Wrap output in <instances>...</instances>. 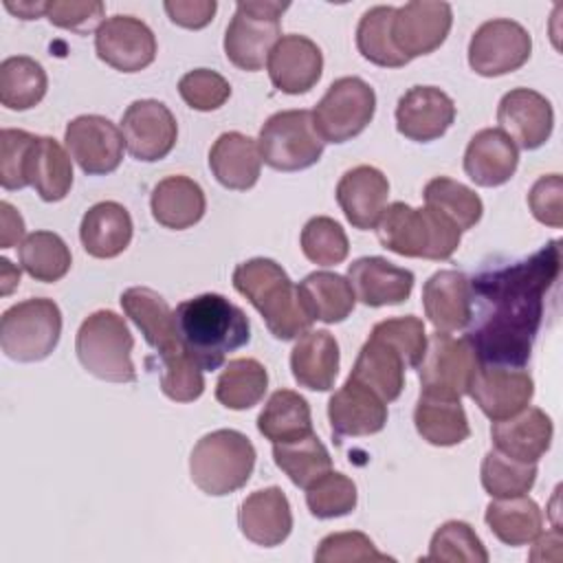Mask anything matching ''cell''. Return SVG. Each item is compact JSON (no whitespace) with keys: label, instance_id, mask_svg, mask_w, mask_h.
<instances>
[{"label":"cell","instance_id":"cell-1","mask_svg":"<svg viewBox=\"0 0 563 563\" xmlns=\"http://www.w3.org/2000/svg\"><path fill=\"white\" fill-rule=\"evenodd\" d=\"M561 249L550 240L526 260L479 271L471 279L475 325L466 339L479 365L523 367L543 319V299L559 279Z\"/></svg>","mask_w":563,"mask_h":563},{"label":"cell","instance_id":"cell-2","mask_svg":"<svg viewBox=\"0 0 563 563\" xmlns=\"http://www.w3.org/2000/svg\"><path fill=\"white\" fill-rule=\"evenodd\" d=\"M174 319L183 347L202 372L218 369L231 352L251 341V323L244 310L218 292L180 301Z\"/></svg>","mask_w":563,"mask_h":563},{"label":"cell","instance_id":"cell-3","mask_svg":"<svg viewBox=\"0 0 563 563\" xmlns=\"http://www.w3.org/2000/svg\"><path fill=\"white\" fill-rule=\"evenodd\" d=\"M233 288L262 314L275 339L292 341L310 330L312 319L301 306L299 290L275 260L253 257L238 264Z\"/></svg>","mask_w":563,"mask_h":563},{"label":"cell","instance_id":"cell-4","mask_svg":"<svg viewBox=\"0 0 563 563\" xmlns=\"http://www.w3.org/2000/svg\"><path fill=\"white\" fill-rule=\"evenodd\" d=\"M376 238L396 255L440 262L457 251L462 231L427 205L413 209L405 202H391L376 224Z\"/></svg>","mask_w":563,"mask_h":563},{"label":"cell","instance_id":"cell-5","mask_svg":"<svg viewBox=\"0 0 563 563\" xmlns=\"http://www.w3.org/2000/svg\"><path fill=\"white\" fill-rule=\"evenodd\" d=\"M253 442L235 429H218L202 435L189 455L191 482L211 497L240 490L255 468Z\"/></svg>","mask_w":563,"mask_h":563},{"label":"cell","instance_id":"cell-6","mask_svg":"<svg viewBox=\"0 0 563 563\" xmlns=\"http://www.w3.org/2000/svg\"><path fill=\"white\" fill-rule=\"evenodd\" d=\"M134 336L123 317L112 310L88 314L75 336V352L81 367L108 383H134L132 363Z\"/></svg>","mask_w":563,"mask_h":563},{"label":"cell","instance_id":"cell-7","mask_svg":"<svg viewBox=\"0 0 563 563\" xmlns=\"http://www.w3.org/2000/svg\"><path fill=\"white\" fill-rule=\"evenodd\" d=\"M62 334V310L48 297L13 303L0 319L2 352L18 363H37L51 356Z\"/></svg>","mask_w":563,"mask_h":563},{"label":"cell","instance_id":"cell-8","mask_svg":"<svg viewBox=\"0 0 563 563\" xmlns=\"http://www.w3.org/2000/svg\"><path fill=\"white\" fill-rule=\"evenodd\" d=\"M288 2L246 0L235 4V13L224 31V55L240 70L264 68L271 48L282 37L279 18Z\"/></svg>","mask_w":563,"mask_h":563},{"label":"cell","instance_id":"cell-9","mask_svg":"<svg viewBox=\"0 0 563 563\" xmlns=\"http://www.w3.org/2000/svg\"><path fill=\"white\" fill-rule=\"evenodd\" d=\"M257 150L268 167L299 172L319 163L323 141L314 130L310 110H282L264 121Z\"/></svg>","mask_w":563,"mask_h":563},{"label":"cell","instance_id":"cell-10","mask_svg":"<svg viewBox=\"0 0 563 563\" xmlns=\"http://www.w3.org/2000/svg\"><path fill=\"white\" fill-rule=\"evenodd\" d=\"M477 369L479 361L466 336L435 330L418 363L420 394L460 400L468 394Z\"/></svg>","mask_w":563,"mask_h":563},{"label":"cell","instance_id":"cell-11","mask_svg":"<svg viewBox=\"0 0 563 563\" xmlns=\"http://www.w3.org/2000/svg\"><path fill=\"white\" fill-rule=\"evenodd\" d=\"M376 92L361 77L334 79L312 110V123L323 143H345L374 119Z\"/></svg>","mask_w":563,"mask_h":563},{"label":"cell","instance_id":"cell-12","mask_svg":"<svg viewBox=\"0 0 563 563\" xmlns=\"http://www.w3.org/2000/svg\"><path fill=\"white\" fill-rule=\"evenodd\" d=\"M532 53L530 33L515 20L495 18L475 29L468 42V66L482 77L519 70Z\"/></svg>","mask_w":563,"mask_h":563},{"label":"cell","instance_id":"cell-13","mask_svg":"<svg viewBox=\"0 0 563 563\" xmlns=\"http://www.w3.org/2000/svg\"><path fill=\"white\" fill-rule=\"evenodd\" d=\"M70 158L88 176L112 174L123 161V132L101 114H79L64 132Z\"/></svg>","mask_w":563,"mask_h":563},{"label":"cell","instance_id":"cell-14","mask_svg":"<svg viewBox=\"0 0 563 563\" xmlns=\"http://www.w3.org/2000/svg\"><path fill=\"white\" fill-rule=\"evenodd\" d=\"M121 132L128 152L143 163L165 158L178 139V123L172 110L156 99L132 101L121 117Z\"/></svg>","mask_w":563,"mask_h":563},{"label":"cell","instance_id":"cell-15","mask_svg":"<svg viewBox=\"0 0 563 563\" xmlns=\"http://www.w3.org/2000/svg\"><path fill=\"white\" fill-rule=\"evenodd\" d=\"M453 24V11L446 2L413 0L396 9L391 20V42L409 62L438 51Z\"/></svg>","mask_w":563,"mask_h":563},{"label":"cell","instance_id":"cell-16","mask_svg":"<svg viewBox=\"0 0 563 563\" xmlns=\"http://www.w3.org/2000/svg\"><path fill=\"white\" fill-rule=\"evenodd\" d=\"M95 51L114 70L139 73L156 59V37L143 20L119 13L97 29Z\"/></svg>","mask_w":563,"mask_h":563},{"label":"cell","instance_id":"cell-17","mask_svg":"<svg viewBox=\"0 0 563 563\" xmlns=\"http://www.w3.org/2000/svg\"><path fill=\"white\" fill-rule=\"evenodd\" d=\"M468 396L493 422L523 411L534 396V380L523 367L479 365Z\"/></svg>","mask_w":563,"mask_h":563},{"label":"cell","instance_id":"cell-18","mask_svg":"<svg viewBox=\"0 0 563 563\" xmlns=\"http://www.w3.org/2000/svg\"><path fill=\"white\" fill-rule=\"evenodd\" d=\"M499 130L521 150H539L552 134V103L532 88H512L497 106Z\"/></svg>","mask_w":563,"mask_h":563},{"label":"cell","instance_id":"cell-19","mask_svg":"<svg viewBox=\"0 0 563 563\" xmlns=\"http://www.w3.org/2000/svg\"><path fill=\"white\" fill-rule=\"evenodd\" d=\"M328 420L339 440L374 435L387 424V402L367 385L347 376L328 400Z\"/></svg>","mask_w":563,"mask_h":563},{"label":"cell","instance_id":"cell-20","mask_svg":"<svg viewBox=\"0 0 563 563\" xmlns=\"http://www.w3.org/2000/svg\"><path fill=\"white\" fill-rule=\"evenodd\" d=\"M455 121L453 99L435 86L409 88L396 106V130L416 143L440 139Z\"/></svg>","mask_w":563,"mask_h":563},{"label":"cell","instance_id":"cell-21","mask_svg":"<svg viewBox=\"0 0 563 563\" xmlns=\"http://www.w3.org/2000/svg\"><path fill=\"white\" fill-rule=\"evenodd\" d=\"M273 86L286 95H303L321 79L323 53L306 35H282L266 59Z\"/></svg>","mask_w":563,"mask_h":563},{"label":"cell","instance_id":"cell-22","mask_svg":"<svg viewBox=\"0 0 563 563\" xmlns=\"http://www.w3.org/2000/svg\"><path fill=\"white\" fill-rule=\"evenodd\" d=\"M336 202L354 229L369 231L376 229L389 196L387 176L372 167L358 165L347 169L336 185Z\"/></svg>","mask_w":563,"mask_h":563},{"label":"cell","instance_id":"cell-23","mask_svg":"<svg viewBox=\"0 0 563 563\" xmlns=\"http://www.w3.org/2000/svg\"><path fill=\"white\" fill-rule=\"evenodd\" d=\"M347 282L361 303L380 308L407 301L416 277L411 271L400 268L385 257L367 255L347 266Z\"/></svg>","mask_w":563,"mask_h":563},{"label":"cell","instance_id":"cell-24","mask_svg":"<svg viewBox=\"0 0 563 563\" xmlns=\"http://www.w3.org/2000/svg\"><path fill=\"white\" fill-rule=\"evenodd\" d=\"M554 435L552 418L539 407H526L517 416L490 427L495 451L526 464H537L550 449Z\"/></svg>","mask_w":563,"mask_h":563},{"label":"cell","instance_id":"cell-25","mask_svg":"<svg viewBox=\"0 0 563 563\" xmlns=\"http://www.w3.org/2000/svg\"><path fill=\"white\" fill-rule=\"evenodd\" d=\"M424 317L438 332L464 330L473 314L471 279L460 271H438L422 286Z\"/></svg>","mask_w":563,"mask_h":563},{"label":"cell","instance_id":"cell-26","mask_svg":"<svg viewBox=\"0 0 563 563\" xmlns=\"http://www.w3.org/2000/svg\"><path fill=\"white\" fill-rule=\"evenodd\" d=\"M238 526L255 545L275 548L284 543L292 530V512L286 493L279 486L251 493L238 510Z\"/></svg>","mask_w":563,"mask_h":563},{"label":"cell","instance_id":"cell-27","mask_svg":"<svg viewBox=\"0 0 563 563\" xmlns=\"http://www.w3.org/2000/svg\"><path fill=\"white\" fill-rule=\"evenodd\" d=\"M121 308L125 317L141 330L145 341L158 350V358L183 350L174 310L156 290L145 286L128 288L121 295Z\"/></svg>","mask_w":563,"mask_h":563},{"label":"cell","instance_id":"cell-28","mask_svg":"<svg viewBox=\"0 0 563 563\" xmlns=\"http://www.w3.org/2000/svg\"><path fill=\"white\" fill-rule=\"evenodd\" d=\"M519 165L517 145L499 130L484 128L466 145L464 172L479 187H499L508 183Z\"/></svg>","mask_w":563,"mask_h":563},{"label":"cell","instance_id":"cell-29","mask_svg":"<svg viewBox=\"0 0 563 563\" xmlns=\"http://www.w3.org/2000/svg\"><path fill=\"white\" fill-rule=\"evenodd\" d=\"M405 367L407 361L400 350L380 334L369 332V339L358 350L350 376L367 385L385 402H394L405 387Z\"/></svg>","mask_w":563,"mask_h":563},{"label":"cell","instance_id":"cell-30","mask_svg":"<svg viewBox=\"0 0 563 563\" xmlns=\"http://www.w3.org/2000/svg\"><path fill=\"white\" fill-rule=\"evenodd\" d=\"M132 231L130 211L114 200H103L84 213L79 240L88 255L97 260H112L130 246Z\"/></svg>","mask_w":563,"mask_h":563},{"label":"cell","instance_id":"cell-31","mask_svg":"<svg viewBox=\"0 0 563 563\" xmlns=\"http://www.w3.org/2000/svg\"><path fill=\"white\" fill-rule=\"evenodd\" d=\"M290 369L299 387L310 391H328L339 374V343L328 330L303 332L292 352Z\"/></svg>","mask_w":563,"mask_h":563},{"label":"cell","instance_id":"cell-32","mask_svg":"<svg viewBox=\"0 0 563 563\" xmlns=\"http://www.w3.org/2000/svg\"><path fill=\"white\" fill-rule=\"evenodd\" d=\"M209 167L222 187L246 191L257 183L262 169L257 143L242 132H224L209 150Z\"/></svg>","mask_w":563,"mask_h":563},{"label":"cell","instance_id":"cell-33","mask_svg":"<svg viewBox=\"0 0 563 563\" xmlns=\"http://www.w3.org/2000/svg\"><path fill=\"white\" fill-rule=\"evenodd\" d=\"M150 207L161 227L183 231L202 220L207 198L202 187L189 176H167L152 189Z\"/></svg>","mask_w":563,"mask_h":563},{"label":"cell","instance_id":"cell-34","mask_svg":"<svg viewBox=\"0 0 563 563\" xmlns=\"http://www.w3.org/2000/svg\"><path fill=\"white\" fill-rule=\"evenodd\" d=\"M26 180L44 202H59L73 187L70 154L53 136H35L26 158Z\"/></svg>","mask_w":563,"mask_h":563},{"label":"cell","instance_id":"cell-35","mask_svg":"<svg viewBox=\"0 0 563 563\" xmlns=\"http://www.w3.org/2000/svg\"><path fill=\"white\" fill-rule=\"evenodd\" d=\"M299 299L312 321L341 323L345 321L356 303L354 290L347 277L330 271H314L299 284Z\"/></svg>","mask_w":563,"mask_h":563},{"label":"cell","instance_id":"cell-36","mask_svg":"<svg viewBox=\"0 0 563 563\" xmlns=\"http://www.w3.org/2000/svg\"><path fill=\"white\" fill-rule=\"evenodd\" d=\"M490 532L506 545L519 548L532 543L543 528V515L534 499L526 495L493 499L484 515Z\"/></svg>","mask_w":563,"mask_h":563},{"label":"cell","instance_id":"cell-37","mask_svg":"<svg viewBox=\"0 0 563 563\" xmlns=\"http://www.w3.org/2000/svg\"><path fill=\"white\" fill-rule=\"evenodd\" d=\"M257 431L273 444L301 440L312 431L310 405L292 389H277L257 416Z\"/></svg>","mask_w":563,"mask_h":563},{"label":"cell","instance_id":"cell-38","mask_svg":"<svg viewBox=\"0 0 563 563\" xmlns=\"http://www.w3.org/2000/svg\"><path fill=\"white\" fill-rule=\"evenodd\" d=\"M416 431L433 446H455L471 435L468 418L460 400L420 394L413 409Z\"/></svg>","mask_w":563,"mask_h":563},{"label":"cell","instance_id":"cell-39","mask_svg":"<svg viewBox=\"0 0 563 563\" xmlns=\"http://www.w3.org/2000/svg\"><path fill=\"white\" fill-rule=\"evenodd\" d=\"M46 88V70L33 57L13 55L0 64V103L7 110L22 112L35 108L44 99Z\"/></svg>","mask_w":563,"mask_h":563},{"label":"cell","instance_id":"cell-40","mask_svg":"<svg viewBox=\"0 0 563 563\" xmlns=\"http://www.w3.org/2000/svg\"><path fill=\"white\" fill-rule=\"evenodd\" d=\"M268 389L266 367L255 358H233L224 365L216 383V400L227 409L242 411L255 407Z\"/></svg>","mask_w":563,"mask_h":563},{"label":"cell","instance_id":"cell-41","mask_svg":"<svg viewBox=\"0 0 563 563\" xmlns=\"http://www.w3.org/2000/svg\"><path fill=\"white\" fill-rule=\"evenodd\" d=\"M20 266L35 279L44 284L59 282L73 264L70 249L53 231H33L18 246Z\"/></svg>","mask_w":563,"mask_h":563},{"label":"cell","instance_id":"cell-42","mask_svg":"<svg viewBox=\"0 0 563 563\" xmlns=\"http://www.w3.org/2000/svg\"><path fill=\"white\" fill-rule=\"evenodd\" d=\"M273 460L277 468L286 473V477L299 488H308L317 477L332 468V457L314 433L295 442L273 444Z\"/></svg>","mask_w":563,"mask_h":563},{"label":"cell","instance_id":"cell-43","mask_svg":"<svg viewBox=\"0 0 563 563\" xmlns=\"http://www.w3.org/2000/svg\"><path fill=\"white\" fill-rule=\"evenodd\" d=\"M396 7L378 4L367 9L356 26V48L358 53L383 68H400L407 66L409 59L402 57L391 42V20Z\"/></svg>","mask_w":563,"mask_h":563},{"label":"cell","instance_id":"cell-44","mask_svg":"<svg viewBox=\"0 0 563 563\" xmlns=\"http://www.w3.org/2000/svg\"><path fill=\"white\" fill-rule=\"evenodd\" d=\"M424 202L446 216L460 231L473 229L484 213L482 198L471 187L446 176H435L424 185Z\"/></svg>","mask_w":563,"mask_h":563},{"label":"cell","instance_id":"cell-45","mask_svg":"<svg viewBox=\"0 0 563 563\" xmlns=\"http://www.w3.org/2000/svg\"><path fill=\"white\" fill-rule=\"evenodd\" d=\"M482 486L484 490L495 497H517L526 495L537 482V464L517 462L499 451H488L482 460Z\"/></svg>","mask_w":563,"mask_h":563},{"label":"cell","instance_id":"cell-46","mask_svg":"<svg viewBox=\"0 0 563 563\" xmlns=\"http://www.w3.org/2000/svg\"><path fill=\"white\" fill-rule=\"evenodd\" d=\"M356 484L347 475L332 468L306 488V506L317 519L345 517L356 508Z\"/></svg>","mask_w":563,"mask_h":563},{"label":"cell","instance_id":"cell-47","mask_svg":"<svg viewBox=\"0 0 563 563\" xmlns=\"http://www.w3.org/2000/svg\"><path fill=\"white\" fill-rule=\"evenodd\" d=\"M299 244L306 260H310L317 266L341 264L350 251V242L343 227L328 216L310 218L301 229Z\"/></svg>","mask_w":563,"mask_h":563},{"label":"cell","instance_id":"cell-48","mask_svg":"<svg viewBox=\"0 0 563 563\" xmlns=\"http://www.w3.org/2000/svg\"><path fill=\"white\" fill-rule=\"evenodd\" d=\"M427 561H466L486 563L488 552L475 530L466 521H444L431 537Z\"/></svg>","mask_w":563,"mask_h":563},{"label":"cell","instance_id":"cell-49","mask_svg":"<svg viewBox=\"0 0 563 563\" xmlns=\"http://www.w3.org/2000/svg\"><path fill=\"white\" fill-rule=\"evenodd\" d=\"M161 361V391L176 402H194L205 391V378L200 365L187 354V350H178Z\"/></svg>","mask_w":563,"mask_h":563},{"label":"cell","instance_id":"cell-50","mask_svg":"<svg viewBox=\"0 0 563 563\" xmlns=\"http://www.w3.org/2000/svg\"><path fill=\"white\" fill-rule=\"evenodd\" d=\"M178 92L189 108L198 112H211L227 103V99L231 97V86L220 73L209 68H196L180 77Z\"/></svg>","mask_w":563,"mask_h":563},{"label":"cell","instance_id":"cell-51","mask_svg":"<svg viewBox=\"0 0 563 563\" xmlns=\"http://www.w3.org/2000/svg\"><path fill=\"white\" fill-rule=\"evenodd\" d=\"M35 141V134L24 130L4 128L0 132V185L7 191L29 187L26 158Z\"/></svg>","mask_w":563,"mask_h":563},{"label":"cell","instance_id":"cell-52","mask_svg":"<svg viewBox=\"0 0 563 563\" xmlns=\"http://www.w3.org/2000/svg\"><path fill=\"white\" fill-rule=\"evenodd\" d=\"M319 563H339V561H394L385 552H378L374 541L363 532H332L319 541L314 552Z\"/></svg>","mask_w":563,"mask_h":563},{"label":"cell","instance_id":"cell-53","mask_svg":"<svg viewBox=\"0 0 563 563\" xmlns=\"http://www.w3.org/2000/svg\"><path fill=\"white\" fill-rule=\"evenodd\" d=\"M372 332L380 334L383 339H387L389 343H394L400 354L407 361V367H418L424 347H427V334H424V323L422 319L413 317V314H405V317H391L385 321H378Z\"/></svg>","mask_w":563,"mask_h":563},{"label":"cell","instance_id":"cell-54","mask_svg":"<svg viewBox=\"0 0 563 563\" xmlns=\"http://www.w3.org/2000/svg\"><path fill=\"white\" fill-rule=\"evenodd\" d=\"M106 7L103 2L88 0V2H77V0H53L46 7V18L53 26L66 29L79 35H86L90 31L97 33V29L103 24Z\"/></svg>","mask_w":563,"mask_h":563},{"label":"cell","instance_id":"cell-55","mask_svg":"<svg viewBox=\"0 0 563 563\" xmlns=\"http://www.w3.org/2000/svg\"><path fill=\"white\" fill-rule=\"evenodd\" d=\"M563 180L559 174H548L537 178V183L528 191V207L534 216L545 227L561 229L563 227Z\"/></svg>","mask_w":563,"mask_h":563},{"label":"cell","instance_id":"cell-56","mask_svg":"<svg viewBox=\"0 0 563 563\" xmlns=\"http://www.w3.org/2000/svg\"><path fill=\"white\" fill-rule=\"evenodd\" d=\"M169 20L183 29H205L216 15V0H167L163 2Z\"/></svg>","mask_w":563,"mask_h":563},{"label":"cell","instance_id":"cell-57","mask_svg":"<svg viewBox=\"0 0 563 563\" xmlns=\"http://www.w3.org/2000/svg\"><path fill=\"white\" fill-rule=\"evenodd\" d=\"M0 227H2L0 229V246L2 249H11L13 244L20 246V240L24 235V220H22L20 211L7 200L0 202Z\"/></svg>","mask_w":563,"mask_h":563},{"label":"cell","instance_id":"cell-58","mask_svg":"<svg viewBox=\"0 0 563 563\" xmlns=\"http://www.w3.org/2000/svg\"><path fill=\"white\" fill-rule=\"evenodd\" d=\"M4 7L7 11H11L13 15H18L20 20H37L40 15H46V7L48 2H29V0H22V2H11V0H4Z\"/></svg>","mask_w":563,"mask_h":563},{"label":"cell","instance_id":"cell-59","mask_svg":"<svg viewBox=\"0 0 563 563\" xmlns=\"http://www.w3.org/2000/svg\"><path fill=\"white\" fill-rule=\"evenodd\" d=\"M20 284V268H15L7 257L0 260V292L9 295Z\"/></svg>","mask_w":563,"mask_h":563}]
</instances>
